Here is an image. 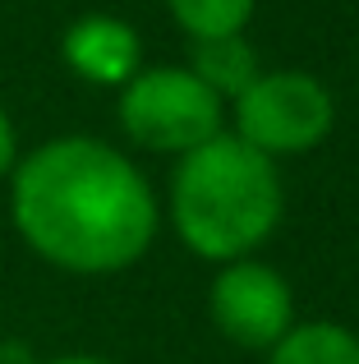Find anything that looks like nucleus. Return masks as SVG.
<instances>
[{
    "label": "nucleus",
    "mask_w": 359,
    "mask_h": 364,
    "mask_svg": "<svg viewBox=\"0 0 359 364\" xmlns=\"http://www.w3.org/2000/svg\"><path fill=\"white\" fill-rule=\"evenodd\" d=\"M212 323L235 346L272 350L295 328V300H290L286 277L249 258L226 263L212 282Z\"/></svg>",
    "instance_id": "5"
},
{
    "label": "nucleus",
    "mask_w": 359,
    "mask_h": 364,
    "mask_svg": "<svg viewBox=\"0 0 359 364\" xmlns=\"http://www.w3.org/2000/svg\"><path fill=\"white\" fill-rule=\"evenodd\" d=\"M60 51H65V65H70L79 79L101 83V88H125L138 74V60H143L138 33L116 14L74 18L60 37Z\"/></svg>",
    "instance_id": "6"
},
{
    "label": "nucleus",
    "mask_w": 359,
    "mask_h": 364,
    "mask_svg": "<svg viewBox=\"0 0 359 364\" xmlns=\"http://www.w3.org/2000/svg\"><path fill=\"white\" fill-rule=\"evenodd\" d=\"M120 124L134 143L153 152H194L198 143L221 134V97L194 70L162 65L138 70L120 88Z\"/></svg>",
    "instance_id": "3"
},
{
    "label": "nucleus",
    "mask_w": 359,
    "mask_h": 364,
    "mask_svg": "<svg viewBox=\"0 0 359 364\" xmlns=\"http://www.w3.org/2000/svg\"><path fill=\"white\" fill-rule=\"evenodd\" d=\"M14 157H18V143H14V124H9L5 107H0V176L14 171Z\"/></svg>",
    "instance_id": "10"
},
{
    "label": "nucleus",
    "mask_w": 359,
    "mask_h": 364,
    "mask_svg": "<svg viewBox=\"0 0 359 364\" xmlns=\"http://www.w3.org/2000/svg\"><path fill=\"white\" fill-rule=\"evenodd\" d=\"M46 364H116V360H106V355H55Z\"/></svg>",
    "instance_id": "11"
},
{
    "label": "nucleus",
    "mask_w": 359,
    "mask_h": 364,
    "mask_svg": "<svg viewBox=\"0 0 359 364\" xmlns=\"http://www.w3.org/2000/svg\"><path fill=\"white\" fill-rule=\"evenodd\" d=\"M9 213L37 258L79 277L125 272L157 235L143 171L101 139H51L14 166Z\"/></svg>",
    "instance_id": "1"
},
{
    "label": "nucleus",
    "mask_w": 359,
    "mask_h": 364,
    "mask_svg": "<svg viewBox=\"0 0 359 364\" xmlns=\"http://www.w3.org/2000/svg\"><path fill=\"white\" fill-rule=\"evenodd\" d=\"M336 102L314 74L272 70L258 74L235 97V139L258 148L263 157H299L332 134Z\"/></svg>",
    "instance_id": "4"
},
{
    "label": "nucleus",
    "mask_w": 359,
    "mask_h": 364,
    "mask_svg": "<svg viewBox=\"0 0 359 364\" xmlns=\"http://www.w3.org/2000/svg\"><path fill=\"white\" fill-rule=\"evenodd\" d=\"M267 364H359V337L341 323H295Z\"/></svg>",
    "instance_id": "8"
},
{
    "label": "nucleus",
    "mask_w": 359,
    "mask_h": 364,
    "mask_svg": "<svg viewBox=\"0 0 359 364\" xmlns=\"http://www.w3.org/2000/svg\"><path fill=\"white\" fill-rule=\"evenodd\" d=\"M189 70H194L221 102L226 97L235 102L263 74L253 46L244 42L240 33H231V37H198V42H194V55H189Z\"/></svg>",
    "instance_id": "7"
},
{
    "label": "nucleus",
    "mask_w": 359,
    "mask_h": 364,
    "mask_svg": "<svg viewBox=\"0 0 359 364\" xmlns=\"http://www.w3.org/2000/svg\"><path fill=\"white\" fill-rule=\"evenodd\" d=\"M175 14V23L184 28L189 37H231L244 33L253 14V0H166Z\"/></svg>",
    "instance_id": "9"
},
{
    "label": "nucleus",
    "mask_w": 359,
    "mask_h": 364,
    "mask_svg": "<svg viewBox=\"0 0 359 364\" xmlns=\"http://www.w3.org/2000/svg\"><path fill=\"white\" fill-rule=\"evenodd\" d=\"M171 222L198 258L235 263L281 222V180L272 157L235 134L184 152L171 180Z\"/></svg>",
    "instance_id": "2"
}]
</instances>
